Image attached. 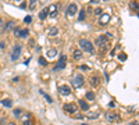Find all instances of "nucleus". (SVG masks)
Returning a JSON list of instances; mask_svg holds the SVG:
<instances>
[{
  "label": "nucleus",
  "mask_w": 139,
  "mask_h": 125,
  "mask_svg": "<svg viewBox=\"0 0 139 125\" xmlns=\"http://www.w3.org/2000/svg\"><path fill=\"white\" fill-rule=\"evenodd\" d=\"M79 45H81V47L84 49L85 51H89V53H93L95 51L93 45H92L89 40H86V39H81V40H79Z\"/></svg>",
  "instance_id": "f257e3e1"
},
{
  "label": "nucleus",
  "mask_w": 139,
  "mask_h": 125,
  "mask_svg": "<svg viewBox=\"0 0 139 125\" xmlns=\"http://www.w3.org/2000/svg\"><path fill=\"white\" fill-rule=\"evenodd\" d=\"M21 51H22V46L21 45H15L14 50H13V53H11V60L13 61L18 60V57L21 56Z\"/></svg>",
  "instance_id": "f03ea898"
},
{
  "label": "nucleus",
  "mask_w": 139,
  "mask_h": 125,
  "mask_svg": "<svg viewBox=\"0 0 139 125\" xmlns=\"http://www.w3.org/2000/svg\"><path fill=\"white\" fill-rule=\"evenodd\" d=\"M73 83H74V86L75 88H81L82 85H84V78H82V75L77 74L75 77H74V79H73Z\"/></svg>",
  "instance_id": "7ed1b4c3"
},
{
  "label": "nucleus",
  "mask_w": 139,
  "mask_h": 125,
  "mask_svg": "<svg viewBox=\"0 0 139 125\" xmlns=\"http://www.w3.org/2000/svg\"><path fill=\"white\" fill-rule=\"evenodd\" d=\"M65 60H67L65 56H61V57H60V61H58V64H56V66H54V71H60V70H64V68H65Z\"/></svg>",
  "instance_id": "20e7f679"
},
{
  "label": "nucleus",
  "mask_w": 139,
  "mask_h": 125,
  "mask_svg": "<svg viewBox=\"0 0 139 125\" xmlns=\"http://www.w3.org/2000/svg\"><path fill=\"white\" fill-rule=\"evenodd\" d=\"M107 43H109V35L107 36H100V38L96 40V45L102 46V47H106Z\"/></svg>",
  "instance_id": "39448f33"
},
{
  "label": "nucleus",
  "mask_w": 139,
  "mask_h": 125,
  "mask_svg": "<svg viewBox=\"0 0 139 125\" xmlns=\"http://www.w3.org/2000/svg\"><path fill=\"white\" fill-rule=\"evenodd\" d=\"M77 110H78V107H77V104H74V103H70V104H65V106H64V111H65V113H75Z\"/></svg>",
  "instance_id": "423d86ee"
},
{
  "label": "nucleus",
  "mask_w": 139,
  "mask_h": 125,
  "mask_svg": "<svg viewBox=\"0 0 139 125\" xmlns=\"http://www.w3.org/2000/svg\"><path fill=\"white\" fill-rule=\"evenodd\" d=\"M77 11H78V6L73 3V4H70L68 9H67V15H74Z\"/></svg>",
  "instance_id": "0eeeda50"
},
{
  "label": "nucleus",
  "mask_w": 139,
  "mask_h": 125,
  "mask_svg": "<svg viewBox=\"0 0 139 125\" xmlns=\"http://www.w3.org/2000/svg\"><path fill=\"white\" fill-rule=\"evenodd\" d=\"M109 21H110V15L109 14H103L102 17L99 18V24L100 25H106V24H109Z\"/></svg>",
  "instance_id": "6e6552de"
},
{
  "label": "nucleus",
  "mask_w": 139,
  "mask_h": 125,
  "mask_svg": "<svg viewBox=\"0 0 139 125\" xmlns=\"http://www.w3.org/2000/svg\"><path fill=\"white\" fill-rule=\"evenodd\" d=\"M49 9V13H50V18H56L57 17V9H56V4H51Z\"/></svg>",
  "instance_id": "1a4fd4ad"
},
{
  "label": "nucleus",
  "mask_w": 139,
  "mask_h": 125,
  "mask_svg": "<svg viewBox=\"0 0 139 125\" xmlns=\"http://www.w3.org/2000/svg\"><path fill=\"white\" fill-rule=\"evenodd\" d=\"M60 93H61V96H70L71 95V90H70L68 86L63 85V86H60Z\"/></svg>",
  "instance_id": "9d476101"
},
{
  "label": "nucleus",
  "mask_w": 139,
  "mask_h": 125,
  "mask_svg": "<svg viewBox=\"0 0 139 125\" xmlns=\"http://www.w3.org/2000/svg\"><path fill=\"white\" fill-rule=\"evenodd\" d=\"M47 15H49V9H47V7H46V9H43L42 11L39 13V18H40V20H45Z\"/></svg>",
  "instance_id": "9b49d317"
},
{
  "label": "nucleus",
  "mask_w": 139,
  "mask_h": 125,
  "mask_svg": "<svg viewBox=\"0 0 139 125\" xmlns=\"http://www.w3.org/2000/svg\"><path fill=\"white\" fill-rule=\"evenodd\" d=\"M91 85H92V86H99V85H100L99 78H97V77H92L91 78Z\"/></svg>",
  "instance_id": "f8f14e48"
},
{
  "label": "nucleus",
  "mask_w": 139,
  "mask_h": 125,
  "mask_svg": "<svg viewBox=\"0 0 139 125\" xmlns=\"http://www.w3.org/2000/svg\"><path fill=\"white\" fill-rule=\"evenodd\" d=\"M106 118H107V121H114L115 118H118V115H117V114H113V113H107Z\"/></svg>",
  "instance_id": "ddd939ff"
},
{
  "label": "nucleus",
  "mask_w": 139,
  "mask_h": 125,
  "mask_svg": "<svg viewBox=\"0 0 139 125\" xmlns=\"http://www.w3.org/2000/svg\"><path fill=\"white\" fill-rule=\"evenodd\" d=\"M78 103H79V106H81V108H82V110H84V111H86V110H88V108H89L88 103H86V101H85V100H79Z\"/></svg>",
  "instance_id": "4468645a"
},
{
  "label": "nucleus",
  "mask_w": 139,
  "mask_h": 125,
  "mask_svg": "<svg viewBox=\"0 0 139 125\" xmlns=\"http://www.w3.org/2000/svg\"><path fill=\"white\" fill-rule=\"evenodd\" d=\"M2 104H3L4 107H11V106H13V101L10 100V99H4V100H2Z\"/></svg>",
  "instance_id": "2eb2a0df"
},
{
  "label": "nucleus",
  "mask_w": 139,
  "mask_h": 125,
  "mask_svg": "<svg viewBox=\"0 0 139 125\" xmlns=\"http://www.w3.org/2000/svg\"><path fill=\"white\" fill-rule=\"evenodd\" d=\"M57 33H58L57 28H50V31H49V35H50V36H56Z\"/></svg>",
  "instance_id": "dca6fc26"
},
{
  "label": "nucleus",
  "mask_w": 139,
  "mask_h": 125,
  "mask_svg": "<svg viewBox=\"0 0 139 125\" xmlns=\"http://www.w3.org/2000/svg\"><path fill=\"white\" fill-rule=\"evenodd\" d=\"M129 6H131V9H133L135 11H138V2H136V0L131 2V3H129Z\"/></svg>",
  "instance_id": "f3484780"
},
{
  "label": "nucleus",
  "mask_w": 139,
  "mask_h": 125,
  "mask_svg": "<svg viewBox=\"0 0 139 125\" xmlns=\"http://www.w3.org/2000/svg\"><path fill=\"white\" fill-rule=\"evenodd\" d=\"M86 99H88L89 101L95 100V93L93 92H88V93H86Z\"/></svg>",
  "instance_id": "a211bd4d"
},
{
  "label": "nucleus",
  "mask_w": 139,
  "mask_h": 125,
  "mask_svg": "<svg viewBox=\"0 0 139 125\" xmlns=\"http://www.w3.org/2000/svg\"><path fill=\"white\" fill-rule=\"evenodd\" d=\"M14 27V22H13V21H10V22H7L6 24V27H4V31H9L10 28H13Z\"/></svg>",
  "instance_id": "6ab92c4d"
},
{
  "label": "nucleus",
  "mask_w": 139,
  "mask_h": 125,
  "mask_svg": "<svg viewBox=\"0 0 139 125\" xmlns=\"http://www.w3.org/2000/svg\"><path fill=\"white\" fill-rule=\"evenodd\" d=\"M78 20H79V21H84V20H85V10H81V11H79Z\"/></svg>",
  "instance_id": "aec40b11"
},
{
  "label": "nucleus",
  "mask_w": 139,
  "mask_h": 125,
  "mask_svg": "<svg viewBox=\"0 0 139 125\" xmlns=\"http://www.w3.org/2000/svg\"><path fill=\"white\" fill-rule=\"evenodd\" d=\"M28 35H29L28 29H24V31H21V36H20V38H28Z\"/></svg>",
  "instance_id": "412c9836"
},
{
  "label": "nucleus",
  "mask_w": 139,
  "mask_h": 125,
  "mask_svg": "<svg viewBox=\"0 0 139 125\" xmlns=\"http://www.w3.org/2000/svg\"><path fill=\"white\" fill-rule=\"evenodd\" d=\"M14 35L17 36V38H20V36H21V28H15V29H14Z\"/></svg>",
  "instance_id": "4be33fe9"
},
{
  "label": "nucleus",
  "mask_w": 139,
  "mask_h": 125,
  "mask_svg": "<svg viewBox=\"0 0 139 125\" xmlns=\"http://www.w3.org/2000/svg\"><path fill=\"white\" fill-rule=\"evenodd\" d=\"M24 22L25 24H31V22H32V17H31V15H27V17L24 18Z\"/></svg>",
  "instance_id": "5701e85b"
},
{
  "label": "nucleus",
  "mask_w": 139,
  "mask_h": 125,
  "mask_svg": "<svg viewBox=\"0 0 139 125\" xmlns=\"http://www.w3.org/2000/svg\"><path fill=\"white\" fill-rule=\"evenodd\" d=\"M35 4H36V0H29V9L31 10L35 9Z\"/></svg>",
  "instance_id": "b1692460"
},
{
  "label": "nucleus",
  "mask_w": 139,
  "mask_h": 125,
  "mask_svg": "<svg viewBox=\"0 0 139 125\" xmlns=\"http://www.w3.org/2000/svg\"><path fill=\"white\" fill-rule=\"evenodd\" d=\"M54 54H57V50H54V49L49 50V56H50V57H54Z\"/></svg>",
  "instance_id": "393cba45"
},
{
  "label": "nucleus",
  "mask_w": 139,
  "mask_h": 125,
  "mask_svg": "<svg viewBox=\"0 0 139 125\" xmlns=\"http://www.w3.org/2000/svg\"><path fill=\"white\" fill-rule=\"evenodd\" d=\"M118 58H120L121 61H124V60H127V54H125V53H121L120 56H118Z\"/></svg>",
  "instance_id": "a878e982"
},
{
  "label": "nucleus",
  "mask_w": 139,
  "mask_h": 125,
  "mask_svg": "<svg viewBox=\"0 0 139 125\" xmlns=\"http://www.w3.org/2000/svg\"><path fill=\"white\" fill-rule=\"evenodd\" d=\"M39 62H40V66H47V61H46L43 57H40V58H39Z\"/></svg>",
  "instance_id": "bb28decb"
},
{
  "label": "nucleus",
  "mask_w": 139,
  "mask_h": 125,
  "mask_svg": "<svg viewBox=\"0 0 139 125\" xmlns=\"http://www.w3.org/2000/svg\"><path fill=\"white\" fill-rule=\"evenodd\" d=\"M74 57H75V58H81V57H82V53H81V51L77 50L75 53H74Z\"/></svg>",
  "instance_id": "cd10ccee"
},
{
  "label": "nucleus",
  "mask_w": 139,
  "mask_h": 125,
  "mask_svg": "<svg viewBox=\"0 0 139 125\" xmlns=\"http://www.w3.org/2000/svg\"><path fill=\"white\" fill-rule=\"evenodd\" d=\"M21 113H22V111L20 110V108H17V110H14V115H15V117H20V115H21Z\"/></svg>",
  "instance_id": "c85d7f7f"
},
{
  "label": "nucleus",
  "mask_w": 139,
  "mask_h": 125,
  "mask_svg": "<svg viewBox=\"0 0 139 125\" xmlns=\"http://www.w3.org/2000/svg\"><path fill=\"white\" fill-rule=\"evenodd\" d=\"M24 125H33V119H27V121H24Z\"/></svg>",
  "instance_id": "c756f323"
},
{
  "label": "nucleus",
  "mask_w": 139,
  "mask_h": 125,
  "mask_svg": "<svg viewBox=\"0 0 139 125\" xmlns=\"http://www.w3.org/2000/svg\"><path fill=\"white\" fill-rule=\"evenodd\" d=\"M20 9H22V10H24V9H27V3H25V2H22V3L20 4Z\"/></svg>",
  "instance_id": "7c9ffc66"
},
{
  "label": "nucleus",
  "mask_w": 139,
  "mask_h": 125,
  "mask_svg": "<svg viewBox=\"0 0 139 125\" xmlns=\"http://www.w3.org/2000/svg\"><path fill=\"white\" fill-rule=\"evenodd\" d=\"M79 70H84V71H86V70H89V68H88L86 66H81V67H79Z\"/></svg>",
  "instance_id": "2f4dec72"
},
{
  "label": "nucleus",
  "mask_w": 139,
  "mask_h": 125,
  "mask_svg": "<svg viewBox=\"0 0 139 125\" xmlns=\"http://www.w3.org/2000/svg\"><path fill=\"white\" fill-rule=\"evenodd\" d=\"M45 97H46V99H47V101H49V103H51V101H53V100H51V97H50V96H47V95H45Z\"/></svg>",
  "instance_id": "473e14b6"
},
{
  "label": "nucleus",
  "mask_w": 139,
  "mask_h": 125,
  "mask_svg": "<svg viewBox=\"0 0 139 125\" xmlns=\"http://www.w3.org/2000/svg\"><path fill=\"white\" fill-rule=\"evenodd\" d=\"M96 117H97V114H89L88 118H96Z\"/></svg>",
  "instance_id": "72a5a7b5"
},
{
  "label": "nucleus",
  "mask_w": 139,
  "mask_h": 125,
  "mask_svg": "<svg viewBox=\"0 0 139 125\" xmlns=\"http://www.w3.org/2000/svg\"><path fill=\"white\" fill-rule=\"evenodd\" d=\"M95 13H96V14H102V9H97Z\"/></svg>",
  "instance_id": "f704fd0d"
},
{
  "label": "nucleus",
  "mask_w": 139,
  "mask_h": 125,
  "mask_svg": "<svg viewBox=\"0 0 139 125\" xmlns=\"http://www.w3.org/2000/svg\"><path fill=\"white\" fill-rule=\"evenodd\" d=\"M4 46H6L4 43H0V49H4Z\"/></svg>",
  "instance_id": "c9c22d12"
},
{
  "label": "nucleus",
  "mask_w": 139,
  "mask_h": 125,
  "mask_svg": "<svg viewBox=\"0 0 139 125\" xmlns=\"http://www.w3.org/2000/svg\"><path fill=\"white\" fill-rule=\"evenodd\" d=\"M2 25H3V20L0 18V28H2Z\"/></svg>",
  "instance_id": "e433bc0d"
},
{
  "label": "nucleus",
  "mask_w": 139,
  "mask_h": 125,
  "mask_svg": "<svg viewBox=\"0 0 139 125\" xmlns=\"http://www.w3.org/2000/svg\"><path fill=\"white\" fill-rule=\"evenodd\" d=\"M39 2H40L42 4H45V3H46V0H39Z\"/></svg>",
  "instance_id": "4c0bfd02"
},
{
  "label": "nucleus",
  "mask_w": 139,
  "mask_h": 125,
  "mask_svg": "<svg viewBox=\"0 0 139 125\" xmlns=\"http://www.w3.org/2000/svg\"><path fill=\"white\" fill-rule=\"evenodd\" d=\"M9 125H15V122H9Z\"/></svg>",
  "instance_id": "58836bf2"
},
{
  "label": "nucleus",
  "mask_w": 139,
  "mask_h": 125,
  "mask_svg": "<svg viewBox=\"0 0 139 125\" xmlns=\"http://www.w3.org/2000/svg\"><path fill=\"white\" fill-rule=\"evenodd\" d=\"M96 2H99V0H92V3H96Z\"/></svg>",
  "instance_id": "ea45409f"
},
{
  "label": "nucleus",
  "mask_w": 139,
  "mask_h": 125,
  "mask_svg": "<svg viewBox=\"0 0 139 125\" xmlns=\"http://www.w3.org/2000/svg\"><path fill=\"white\" fill-rule=\"evenodd\" d=\"M84 125H88V124H84Z\"/></svg>",
  "instance_id": "a19ab883"
},
{
  "label": "nucleus",
  "mask_w": 139,
  "mask_h": 125,
  "mask_svg": "<svg viewBox=\"0 0 139 125\" xmlns=\"http://www.w3.org/2000/svg\"><path fill=\"white\" fill-rule=\"evenodd\" d=\"M0 125H2V124H0Z\"/></svg>",
  "instance_id": "79ce46f5"
}]
</instances>
